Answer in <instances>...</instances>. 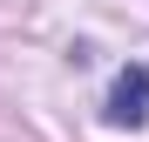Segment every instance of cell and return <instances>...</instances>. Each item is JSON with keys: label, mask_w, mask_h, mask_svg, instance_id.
<instances>
[{"label": "cell", "mask_w": 149, "mask_h": 142, "mask_svg": "<svg viewBox=\"0 0 149 142\" xmlns=\"http://www.w3.org/2000/svg\"><path fill=\"white\" fill-rule=\"evenodd\" d=\"M102 115H109L115 129H142V115H149V61H136V68H122V75H115Z\"/></svg>", "instance_id": "1"}]
</instances>
